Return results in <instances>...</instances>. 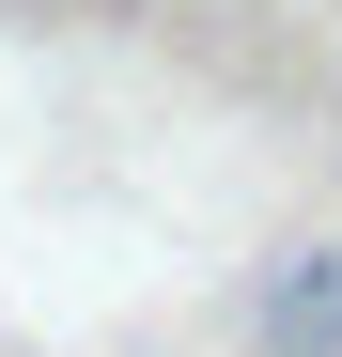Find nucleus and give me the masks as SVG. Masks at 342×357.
Segmentation results:
<instances>
[{
	"mask_svg": "<svg viewBox=\"0 0 342 357\" xmlns=\"http://www.w3.org/2000/svg\"><path fill=\"white\" fill-rule=\"evenodd\" d=\"M249 326H265V357H342V233H311V249L265 264Z\"/></svg>",
	"mask_w": 342,
	"mask_h": 357,
	"instance_id": "f257e3e1",
	"label": "nucleus"
}]
</instances>
